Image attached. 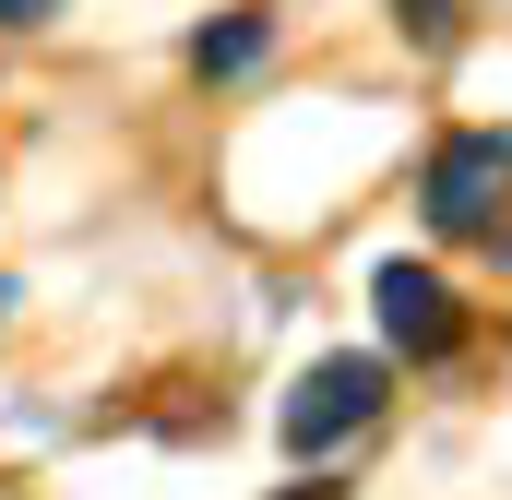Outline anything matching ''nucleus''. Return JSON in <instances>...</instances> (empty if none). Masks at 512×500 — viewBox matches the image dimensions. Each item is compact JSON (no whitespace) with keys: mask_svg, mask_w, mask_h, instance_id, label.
Returning <instances> with one entry per match:
<instances>
[{"mask_svg":"<svg viewBox=\"0 0 512 500\" xmlns=\"http://www.w3.org/2000/svg\"><path fill=\"white\" fill-rule=\"evenodd\" d=\"M286 500H346V489H334V477H310V489H286Z\"/></svg>","mask_w":512,"mask_h":500,"instance_id":"7","label":"nucleus"},{"mask_svg":"<svg viewBox=\"0 0 512 500\" xmlns=\"http://www.w3.org/2000/svg\"><path fill=\"white\" fill-rule=\"evenodd\" d=\"M489 239H501V262H512V227H489Z\"/></svg>","mask_w":512,"mask_h":500,"instance_id":"9","label":"nucleus"},{"mask_svg":"<svg viewBox=\"0 0 512 500\" xmlns=\"http://www.w3.org/2000/svg\"><path fill=\"white\" fill-rule=\"evenodd\" d=\"M393 24H405V48H465V0H393Z\"/></svg>","mask_w":512,"mask_h":500,"instance_id":"5","label":"nucleus"},{"mask_svg":"<svg viewBox=\"0 0 512 500\" xmlns=\"http://www.w3.org/2000/svg\"><path fill=\"white\" fill-rule=\"evenodd\" d=\"M382 393H393V358H310V370L286 381V453L298 465H322L334 441H358L370 417H382Z\"/></svg>","mask_w":512,"mask_h":500,"instance_id":"1","label":"nucleus"},{"mask_svg":"<svg viewBox=\"0 0 512 500\" xmlns=\"http://www.w3.org/2000/svg\"><path fill=\"white\" fill-rule=\"evenodd\" d=\"M370 322H382L393 358H417V370H441V358L465 346V298H453L429 262H382V274H370Z\"/></svg>","mask_w":512,"mask_h":500,"instance_id":"3","label":"nucleus"},{"mask_svg":"<svg viewBox=\"0 0 512 500\" xmlns=\"http://www.w3.org/2000/svg\"><path fill=\"white\" fill-rule=\"evenodd\" d=\"M12 298H24V286H0V322H12Z\"/></svg>","mask_w":512,"mask_h":500,"instance_id":"8","label":"nucleus"},{"mask_svg":"<svg viewBox=\"0 0 512 500\" xmlns=\"http://www.w3.org/2000/svg\"><path fill=\"white\" fill-rule=\"evenodd\" d=\"M262 48H274V12H227V24L191 36V72L203 84H239V72H262Z\"/></svg>","mask_w":512,"mask_h":500,"instance_id":"4","label":"nucleus"},{"mask_svg":"<svg viewBox=\"0 0 512 500\" xmlns=\"http://www.w3.org/2000/svg\"><path fill=\"white\" fill-rule=\"evenodd\" d=\"M501 191H512V131H453V143L429 155L417 215H429L441 239H489V227H501Z\"/></svg>","mask_w":512,"mask_h":500,"instance_id":"2","label":"nucleus"},{"mask_svg":"<svg viewBox=\"0 0 512 500\" xmlns=\"http://www.w3.org/2000/svg\"><path fill=\"white\" fill-rule=\"evenodd\" d=\"M48 12H60V0H0V36H36Z\"/></svg>","mask_w":512,"mask_h":500,"instance_id":"6","label":"nucleus"}]
</instances>
